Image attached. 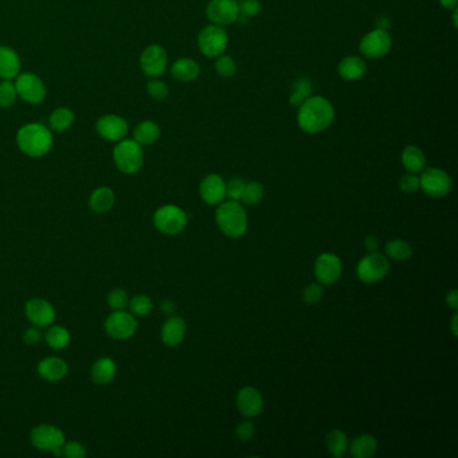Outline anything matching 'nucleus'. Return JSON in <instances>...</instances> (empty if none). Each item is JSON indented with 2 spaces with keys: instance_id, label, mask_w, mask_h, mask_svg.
Masks as SVG:
<instances>
[{
  "instance_id": "f257e3e1",
  "label": "nucleus",
  "mask_w": 458,
  "mask_h": 458,
  "mask_svg": "<svg viewBox=\"0 0 458 458\" xmlns=\"http://www.w3.org/2000/svg\"><path fill=\"white\" fill-rule=\"evenodd\" d=\"M335 118L334 105L323 96H311L298 107L297 122L301 131L309 135L324 132Z\"/></svg>"
},
{
  "instance_id": "f03ea898",
  "label": "nucleus",
  "mask_w": 458,
  "mask_h": 458,
  "mask_svg": "<svg viewBox=\"0 0 458 458\" xmlns=\"http://www.w3.org/2000/svg\"><path fill=\"white\" fill-rule=\"evenodd\" d=\"M19 149L31 157L45 156L53 146V135L42 124H28L17 135Z\"/></svg>"
},
{
  "instance_id": "7ed1b4c3",
  "label": "nucleus",
  "mask_w": 458,
  "mask_h": 458,
  "mask_svg": "<svg viewBox=\"0 0 458 458\" xmlns=\"http://www.w3.org/2000/svg\"><path fill=\"white\" fill-rule=\"evenodd\" d=\"M215 221L219 230L229 238H241L248 230V215L239 201L222 203L217 210Z\"/></svg>"
},
{
  "instance_id": "20e7f679",
  "label": "nucleus",
  "mask_w": 458,
  "mask_h": 458,
  "mask_svg": "<svg viewBox=\"0 0 458 458\" xmlns=\"http://www.w3.org/2000/svg\"><path fill=\"white\" fill-rule=\"evenodd\" d=\"M32 446L41 452L61 456V449L66 442L63 431L54 425H38L30 433Z\"/></svg>"
},
{
  "instance_id": "39448f33",
  "label": "nucleus",
  "mask_w": 458,
  "mask_h": 458,
  "mask_svg": "<svg viewBox=\"0 0 458 458\" xmlns=\"http://www.w3.org/2000/svg\"><path fill=\"white\" fill-rule=\"evenodd\" d=\"M113 159L120 171L128 175L136 173L143 167L142 145L135 140L120 142L113 151Z\"/></svg>"
},
{
  "instance_id": "423d86ee",
  "label": "nucleus",
  "mask_w": 458,
  "mask_h": 458,
  "mask_svg": "<svg viewBox=\"0 0 458 458\" xmlns=\"http://www.w3.org/2000/svg\"><path fill=\"white\" fill-rule=\"evenodd\" d=\"M153 225L166 235H177L187 226V214L177 206L166 204L156 210Z\"/></svg>"
},
{
  "instance_id": "0eeeda50",
  "label": "nucleus",
  "mask_w": 458,
  "mask_h": 458,
  "mask_svg": "<svg viewBox=\"0 0 458 458\" xmlns=\"http://www.w3.org/2000/svg\"><path fill=\"white\" fill-rule=\"evenodd\" d=\"M390 272V262L386 256L371 252L362 258L356 266V276L364 284H375L383 280Z\"/></svg>"
},
{
  "instance_id": "6e6552de",
  "label": "nucleus",
  "mask_w": 458,
  "mask_h": 458,
  "mask_svg": "<svg viewBox=\"0 0 458 458\" xmlns=\"http://www.w3.org/2000/svg\"><path fill=\"white\" fill-rule=\"evenodd\" d=\"M229 45V36L223 28L210 25L201 30L198 35V46L203 56L217 58L223 54Z\"/></svg>"
},
{
  "instance_id": "1a4fd4ad",
  "label": "nucleus",
  "mask_w": 458,
  "mask_h": 458,
  "mask_svg": "<svg viewBox=\"0 0 458 458\" xmlns=\"http://www.w3.org/2000/svg\"><path fill=\"white\" fill-rule=\"evenodd\" d=\"M419 188L431 198H444L452 191V179L448 172L431 167L419 177Z\"/></svg>"
},
{
  "instance_id": "9d476101",
  "label": "nucleus",
  "mask_w": 458,
  "mask_h": 458,
  "mask_svg": "<svg viewBox=\"0 0 458 458\" xmlns=\"http://www.w3.org/2000/svg\"><path fill=\"white\" fill-rule=\"evenodd\" d=\"M105 331L113 340L131 339L138 331V320L127 311H113L105 321Z\"/></svg>"
},
{
  "instance_id": "9b49d317",
  "label": "nucleus",
  "mask_w": 458,
  "mask_h": 458,
  "mask_svg": "<svg viewBox=\"0 0 458 458\" xmlns=\"http://www.w3.org/2000/svg\"><path fill=\"white\" fill-rule=\"evenodd\" d=\"M391 36L386 30L375 29L367 32L360 43L359 50L364 57L378 59L387 56L391 50Z\"/></svg>"
},
{
  "instance_id": "f8f14e48",
  "label": "nucleus",
  "mask_w": 458,
  "mask_h": 458,
  "mask_svg": "<svg viewBox=\"0 0 458 458\" xmlns=\"http://www.w3.org/2000/svg\"><path fill=\"white\" fill-rule=\"evenodd\" d=\"M206 15L212 25L226 28L237 22L239 10L237 0H210Z\"/></svg>"
},
{
  "instance_id": "ddd939ff",
  "label": "nucleus",
  "mask_w": 458,
  "mask_h": 458,
  "mask_svg": "<svg viewBox=\"0 0 458 458\" xmlns=\"http://www.w3.org/2000/svg\"><path fill=\"white\" fill-rule=\"evenodd\" d=\"M342 261L334 253H323L316 259L315 276L321 285H334L342 276Z\"/></svg>"
},
{
  "instance_id": "4468645a",
  "label": "nucleus",
  "mask_w": 458,
  "mask_h": 458,
  "mask_svg": "<svg viewBox=\"0 0 458 458\" xmlns=\"http://www.w3.org/2000/svg\"><path fill=\"white\" fill-rule=\"evenodd\" d=\"M17 94H19L25 101L30 104H39L45 100L46 87L43 83L31 73H23L17 76L15 81Z\"/></svg>"
},
{
  "instance_id": "2eb2a0df",
  "label": "nucleus",
  "mask_w": 458,
  "mask_h": 458,
  "mask_svg": "<svg viewBox=\"0 0 458 458\" xmlns=\"http://www.w3.org/2000/svg\"><path fill=\"white\" fill-rule=\"evenodd\" d=\"M25 314L30 323L39 328L50 327L56 320V309L43 298H31L25 307Z\"/></svg>"
},
{
  "instance_id": "dca6fc26",
  "label": "nucleus",
  "mask_w": 458,
  "mask_h": 458,
  "mask_svg": "<svg viewBox=\"0 0 458 458\" xmlns=\"http://www.w3.org/2000/svg\"><path fill=\"white\" fill-rule=\"evenodd\" d=\"M140 63L144 73L148 77H157L166 72L168 56L162 46L152 45L144 50Z\"/></svg>"
},
{
  "instance_id": "f3484780",
  "label": "nucleus",
  "mask_w": 458,
  "mask_h": 458,
  "mask_svg": "<svg viewBox=\"0 0 458 458\" xmlns=\"http://www.w3.org/2000/svg\"><path fill=\"white\" fill-rule=\"evenodd\" d=\"M237 407L246 418H256L263 410L262 394L254 387H243L238 391Z\"/></svg>"
},
{
  "instance_id": "a211bd4d",
  "label": "nucleus",
  "mask_w": 458,
  "mask_h": 458,
  "mask_svg": "<svg viewBox=\"0 0 458 458\" xmlns=\"http://www.w3.org/2000/svg\"><path fill=\"white\" fill-rule=\"evenodd\" d=\"M199 194L204 203L210 206L219 204L226 198V183L219 175L210 173L201 180Z\"/></svg>"
},
{
  "instance_id": "6ab92c4d",
  "label": "nucleus",
  "mask_w": 458,
  "mask_h": 458,
  "mask_svg": "<svg viewBox=\"0 0 458 458\" xmlns=\"http://www.w3.org/2000/svg\"><path fill=\"white\" fill-rule=\"evenodd\" d=\"M96 129L98 135L105 140L120 142L128 133V122L118 116H104L97 121Z\"/></svg>"
},
{
  "instance_id": "aec40b11",
  "label": "nucleus",
  "mask_w": 458,
  "mask_h": 458,
  "mask_svg": "<svg viewBox=\"0 0 458 458\" xmlns=\"http://www.w3.org/2000/svg\"><path fill=\"white\" fill-rule=\"evenodd\" d=\"M69 371L66 362L58 356H49L39 362L38 373L42 379L47 382H59Z\"/></svg>"
},
{
  "instance_id": "412c9836",
  "label": "nucleus",
  "mask_w": 458,
  "mask_h": 458,
  "mask_svg": "<svg viewBox=\"0 0 458 458\" xmlns=\"http://www.w3.org/2000/svg\"><path fill=\"white\" fill-rule=\"evenodd\" d=\"M187 325L182 317L171 316L162 327V340L168 347H176L186 338Z\"/></svg>"
},
{
  "instance_id": "4be33fe9",
  "label": "nucleus",
  "mask_w": 458,
  "mask_h": 458,
  "mask_svg": "<svg viewBox=\"0 0 458 458\" xmlns=\"http://www.w3.org/2000/svg\"><path fill=\"white\" fill-rule=\"evenodd\" d=\"M338 72L345 81H358L366 74L367 65L360 57L348 56L340 61Z\"/></svg>"
},
{
  "instance_id": "5701e85b",
  "label": "nucleus",
  "mask_w": 458,
  "mask_h": 458,
  "mask_svg": "<svg viewBox=\"0 0 458 458\" xmlns=\"http://www.w3.org/2000/svg\"><path fill=\"white\" fill-rule=\"evenodd\" d=\"M21 70V59L15 50L0 46V77L4 80L15 78Z\"/></svg>"
},
{
  "instance_id": "b1692460",
  "label": "nucleus",
  "mask_w": 458,
  "mask_h": 458,
  "mask_svg": "<svg viewBox=\"0 0 458 458\" xmlns=\"http://www.w3.org/2000/svg\"><path fill=\"white\" fill-rule=\"evenodd\" d=\"M116 370L113 359L101 358L91 367V380L98 386H108L115 379Z\"/></svg>"
},
{
  "instance_id": "393cba45",
  "label": "nucleus",
  "mask_w": 458,
  "mask_h": 458,
  "mask_svg": "<svg viewBox=\"0 0 458 458\" xmlns=\"http://www.w3.org/2000/svg\"><path fill=\"white\" fill-rule=\"evenodd\" d=\"M171 73L172 76L179 81L191 83L199 77L201 67L194 59L182 58L172 65Z\"/></svg>"
},
{
  "instance_id": "a878e982",
  "label": "nucleus",
  "mask_w": 458,
  "mask_h": 458,
  "mask_svg": "<svg viewBox=\"0 0 458 458\" xmlns=\"http://www.w3.org/2000/svg\"><path fill=\"white\" fill-rule=\"evenodd\" d=\"M402 166L411 173L424 171L426 166V156L424 151L415 145H408L402 151Z\"/></svg>"
},
{
  "instance_id": "bb28decb",
  "label": "nucleus",
  "mask_w": 458,
  "mask_h": 458,
  "mask_svg": "<svg viewBox=\"0 0 458 458\" xmlns=\"http://www.w3.org/2000/svg\"><path fill=\"white\" fill-rule=\"evenodd\" d=\"M115 204V193L109 187H100L93 191L89 199V206L96 214H105L112 210Z\"/></svg>"
},
{
  "instance_id": "cd10ccee",
  "label": "nucleus",
  "mask_w": 458,
  "mask_h": 458,
  "mask_svg": "<svg viewBox=\"0 0 458 458\" xmlns=\"http://www.w3.org/2000/svg\"><path fill=\"white\" fill-rule=\"evenodd\" d=\"M378 449V441L371 434L358 435L351 442V455L355 458L373 457Z\"/></svg>"
},
{
  "instance_id": "c85d7f7f",
  "label": "nucleus",
  "mask_w": 458,
  "mask_h": 458,
  "mask_svg": "<svg viewBox=\"0 0 458 458\" xmlns=\"http://www.w3.org/2000/svg\"><path fill=\"white\" fill-rule=\"evenodd\" d=\"M312 94V81L308 77H300L292 84L289 102L293 107L303 105Z\"/></svg>"
},
{
  "instance_id": "c756f323",
  "label": "nucleus",
  "mask_w": 458,
  "mask_h": 458,
  "mask_svg": "<svg viewBox=\"0 0 458 458\" xmlns=\"http://www.w3.org/2000/svg\"><path fill=\"white\" fill-rule=\"evenodd\" d=\"M133 138L140 145L153 144L160 138V128L153 121H144L135 129Z\"/></svg>"
},
{
  "instance_id": "7c9ffc66",
  "label": "nucleus",
  "mask_w": 458,
  "mask_h": 458,
  "mask_svg": "<svg viewBox=\"0 0 458 458\" xmlns=\"http://www.w3.org/2000/svg\"><path fill=\"white\" fill-rule=\"evenodd\" d=\"M45 340L53 349H63L70 343V334L62 325H50L45 334Z\"/></svg>"
},
{
  "instance_id": "2f4dec72",
  "label": "nucleus",
  "mask_w": 458,
  "mask_h": 458,
  "mask_svg": "<svg viewBox=\"0 0 458 458\" xmlns=\"http://www.w3.org/2000/svg\"><path fill=\"white\" fill-rule=\"evenodd\" d=\"M386 257L394 261H407L413 256V248L403 239H393L386 243Z\"/></svg>"
},
{
  "instance_id": "473e14b6",
  "label": "nucleus",
  "mask_w": 458,
  "mask_h": 458,
  "mask_svg": "<svg viewBox=\"0 0 458 458\" xmlns=\"http://www.w3.org/2000/svg\"><path fill=\"white\" fill-rule=\"evenodd\" d=\"M327 448L334 457H343L348 449V438L340 430H332L327 435Z\"/></svg>"
},
{
  "instance_id": "72a5a7b5",
  "label": "nucleus",
  "mask_w": 458,
  "mask_h": 458,
  "mask_svg": "<svg viewBox=\"0 0 458 458\" xmlns=\"http://www.w3.org/2000/svg\"><path fill=\"white\" fill-rule=\"evenodd\" d=\"M49 121H50V127L53 131L63 132L72 127V124L74 121V115L72 111H69L66 108H59L56 112L52 113Z\"/></svg>"
},
{
  "instance_id": "f704fd0d",
  "label": "nucleus",
  "mask_w": 458,
  "mask_h": 458,
  "mask_svg": "<svg viewBox=\"0 0 458 458\" xmlns=\"http://www.w3.org/2000/svg\"><path fill=\"white\" fill-rule=\"evenodd\" d=\"M263 195H265V190L261 183L249 182V183H245V188H243L241 201L249 206H256L263 199Z\"/></svg>"
},
{
  "instance_id": "c9c22d12",
  "label": "nucleus",
  "mask_w": 458,
  "mask_h": 458,
  "mask_svg": "<svg viewBox=\"0 0 458 458\" xmlns=\"http://www.w3.org/2000/svg\"><path fill=\"white\" fill-rule=\"evenodd\" d=\"M128 307H129L132 315L144 317V316H148L152 312L153 303H152V300L148 296L138 294L132 300H129V305Z\"/></svg>"
},
{
  "instance_id": "e433bc0d",
  "label": "nucleus",
  "mask_w": 458,
  "mask_h": 458,
  "mask_svg": "<svg viewBox=\"0 0 458 458\" xmlns=\"http://www.w3.org/2000/svg\"><path fill=\"white\" fill-rule=\"evenodd\" d=\"M238 10L239 15L237 22L245 25L250 18L257 17L261 11V4L258 0H241V3H238Z\"/></svg>"
},
{
  "instance_id": "4c0bfd02",
  "label": "nucleus",
  "mask_w": 458,
  "mask_h": 458,
  "mask_svg": "<svg viewBox=\"0 0 458 458\" xmlns=\"http://www.w3.org/2000/svg\"><path fill=\"white\" fill-rule=\"evenodd\" d=\"M108 305L112 311H125L129 305V296L124 289H113L108 294Z\"/></svg>"
},
{
  "instance_id": "58836bf2",
  "label": "nucleus",
  "mask_w": 458,
  "mask_h": 458,
  "mask_svg": "<svg viewBox=\"0 0 458 458\" xmlns=\"http://www.w3.org/2000/svg\"><path fill=\"white\" fill-rule=\"evenodd\" d=\"M215 70H217L218 76H221L223 78H229L237 73V63L229 56L221 54L217 57V61H215Z\"/></svg>"
},
{
  "instance_id": "ea45409f",
  "label": "nucleus",
  "mask_w": 458,
  "mask_h": 458,
  "mask_svg": "<svg viewBox=\"0 0 458 458\" xmlns=\"http://www.w3.org/2000/svg\"><path fill=\"white\" fill-rule=\"evenodd\" d=\"M17 98V89L15 84L10 83L8 80L0 84V107L8 108L15 102Z\"/></svg>"
},
{
  "instance_id": "a19ab883",
  "label": "nucleus",
  "mask_w": 458,
  "mask_h": 458,
  "mask_svg": "<svg viewBox=\"0 0 458 458\" xmlns=\"http://www.w3.org/2000/svg\"><path fill=\"white\" fill-rule=\"evenodd\" d=\"M61 456L67 458H84L86 456L85 446L77 441L65 442L61 449Z\"/></svg>"
},
{
  "instance_id": "79ce46f5",
  "label": "nucleus",
  "mask_w": 458,
  "mask_h": 458,
  "mask_svg": "<svg viewBox=\"0 0 458 458\" xmlns=\"http://www.w3.org/2000/svg\"><path fill=\"white\" fill-rule=\"evenodd\" d=\"M146 89H148L149 96L156 101H164L168 97V93H170L167 85L164 83L159 81V80L149 81Z\"/></svg>"
},
{
  "instance_id": "37998d69",
  "label": "nucleus",
  "mask_w": 458,
  "mask_h": 458,
  "mask_svg": "<svg viewBox=\"0 0 458 458\" xmlns=\"http://www.w3.org/2000/svg\"><path fill=\"white\" fill-rule=\"evenodd\" d=\"M245 188V182L239 177L231 179L229 183H226V197H229L230 201H241L242 193Z\"/></svg>"
},
{
  "instance_id": "c03bdc74",
  "label": "nucleus",
  "mask_w": 458,
  "mask_h": 458,
  "mask_svg": "<svg viewBox=\"0 0 458 458\" xmlns=\"http://www.w3.org/2000/svg\"><path fill=\"white\" fill-rule=\"evenodd\" d=\"M400 188L406 194H413L418 191L419 188V177L417 173L408 172L407 175H403L400 180Z\"/></svg>"
},
{
  "instance_id": "a18cd8bd",
  "label": "nucleus",
  "mask_w": 458,
  "mask_h": 458,
  "mask_svg": "<svg viewBox=\"0 0 458 458\" xmlns=\"http://www.w3.org/2000/svg\"><path fill=\"white\" fill-rule=\"evenodd\" d=\"M256 433V429H254V425L250 422V421H243L241 424H238L237 429H235V435L239 441L242 442H246V441H250L253 438Z\"/></svg>"
},
{
  "instance_id": "49530a36",
  "label": "nucleus",
  "mask_w": 458,
  "mask_h": 458,
  "mask_svg": "<svg viewBox=\"0 0 458 458\" xmlns=\"http://www.w3.org/2000/svg\"><path fill=\"white\" fill-rule=\"evenodd\" d=\"M303 297L307 304H311V305L317 304L323 298V287H320L318 284H311L304 289Z\"/></svg>"
},
{
  "instance_id": "de8ad7c7",
  "label": "nucleus",
  "mask_w": 458,
  "mask_h": 458,
  "mask_svg": "<svg viewBox=\"0 0 458 458\" xmlns=\"http://www.w3.org/2000/svg\"><path fill=\"white\" fill-rule=\"evenodd\" d=\"M43 339V334L39 327H30L29 329L23 335V340L28 345H38Z\"/></svg>"
},
{
  "instance_id": "09e8293b",
  "label": "nucleus",
  "mask_w": 458,
  "mask_h": 458,
  "mask_svg": "<svg viewBox=\"0 0 458 458\" xmlns=\"http://www.w3.org/2000/svg\"><path fill=\"white\" fill-rule=\"evenodd\" d=\"M446 304L448 307H450L452 309H457L458 307V293L456 289L450 290L448 294H446Z\"/></svg>"
},
{
  "instance_id": "8fccbe9b",
  "label": "nucleus",
  "mask_w": 458,
  "mask_h": 458,
  "mask_svg": "<svg viewBox=\"0 0 458 458\" xmlns=\"http://www.w3.org/2000/svg\"><path fill=\"white\" fill-rule=\"evenodd\" d=\"M364 246H366V249H367L370 253H371V252H376V249H378V246H379V241H378L376 237L369 235V237L364 239Z\"/></svg>"
},
{
  "instance_id": "3c124183",
  "label": "nucleus",
  "mask_w": 458,
  "mask_h": 458,
  "mask_svg": "<svg viewBox=\"0 0 458 458\" xmlns=\"http://www.w3.org/2000/svg\"><path fill=\"white\" fill-rule=\"evenodd\" d=\"M160 308H162V312L167 316H171L176 311V305H175V303L171 301V300H164L162 303Z\"/></svg>"
},
{
  "instance_id": "603ef678",
  "label": "nucleus",
  "mask_w": 458,
  "mask_h": 458,
  "mask_svg": "<svg viewBox=\"0 0 458 458\" xmlns=\"http://www.w3.org/2000/svg\"><path fill=\"white\" fill-rule=\"evenodd\" d=\"M376 26H378L376 29L386 30L387 31L389 26H390V22H389V19L386 17H380L378 19V22H376Z\"/></svg>"
},
{
  "instance_id": "864d4df0",
  "label": "nucleus",
  "mask_w": 458,
  "mask_h": 458,
  "mask_svg": "<svg viewBox=\"0 0 458 458\" xmlns=\"http://www.w3.org/2000/svg\"><path fill=\"white\" fill-rule=\"evenodd\" d=\"M458 0H439L441 6L446 10H455L457 7Z\"/></svg>"
},
{
  "instance_id": "5fc2aeb1",
  "label": "nucleus",
  "mask_w": 458,
  "mask_h": 458,
  "mask_svg": "<svg viewBox=\"0 0 458 458\" xmlns=\"http://www.w3.org/2000/svg\"><path fill=\"white\" fill-rule=\"evenodd\" d=\"M457 315L453 316V321H452V332L455 336H457Z\"/></svg>"
},
{
  "instance_id": "6e6d98bb",
  "label": "nucleus",
  "mask_w": 458,
  "mask_h": 458,
  "mask_svg": "<svg viewBox=\"0 0 458 458\" xmlns=\"http://www.w3.org/2000/svg\"><path fill=\"white\" fill-rule=\"evenodd\" d=\"M453 23H455V28H457V10H455V14H453Z\"/></svg>"
}]
</instances>
